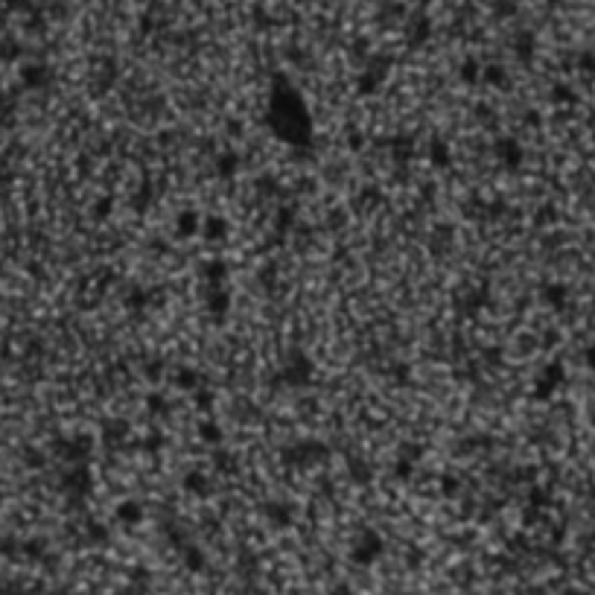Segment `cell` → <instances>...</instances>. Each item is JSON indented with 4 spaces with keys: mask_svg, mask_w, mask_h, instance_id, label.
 <instances>
[{
    "mask_svg": "<svg viewBox=\"0 0 595 595\" xmlns=\"http://www.w3.org/2000/svg\"><path fill=\"white\" fill-rule=\"evenodd\" d=\"M566 595H584V592H566Z\"/></svg>",
    "mask_w": 595,
    "mask_h": 595,
    "instance_id": "6da1fadb",
    "label": "cell"
}]
</instances>
